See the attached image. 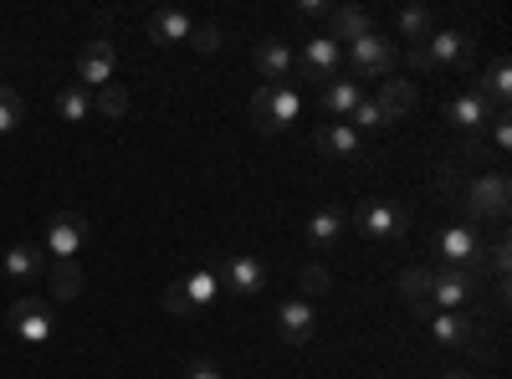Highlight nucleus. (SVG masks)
I'll return each instance as SVG.
<instances>
[{
    "mask_svg": "<svg viewBox=\"0 0 512 379\" xmlns=\"http://www.w3.org/2000/svg\"><path fill=\"white\" fill-rule=\"evenodd\" d=\"M113 67H118V52H113V41L108 36H98V41H88V47L77 52V88H108L113 82Z\"/></svg>",
    "mask_w": 512,
    "mask_h": 379,
    "instance_id": "ddd939ff",
    "label": "nucleus"
},
{
    "mask_svg": "<svg viewBox=\"0 0 512 379\" xmlns=\"http://www.w3.org/2000/svg\"><path fill=\"white\" fill-rule=\"evenodd\" d=\"M328 267L323 262H303V272H297V287H303V298H323V292H328Z\"/></svg>",
    "mask_w": 512,
    "mask_h": 379,
    "instance_id": "473e14b6",
    "label": "nucleus"
},
{
    "mask_svg": "<svg viewBox=\"0 0 512 379\" xmlns=\"http://www.w3.org/2000/svg\"><path fill=\"white\" fill-rule=\"evenodd\" d=\"M190 41H195V52H216V47H221V26H210V21H195Z\"/></svg>",
    "mask_w": 512,
    "mask_h": 379,
    "instance_id": "c9c22d12",
    "label": "nucleus"
},
{
    "mask_svg": "<svg viewBox=\"0 0 512 379\" xmlns=\"http://www.w3.org/2000/svg\"><path fill=\"white\" fill-rule=\"evenodd\" d=\"M21 118H26V103H21V93H16V88H6V82H0V134L21 129Z\"/></svg>",
    "mask_w": 512,
    "mask_h": 379,
    "instance_id": "2f4dec72",
    "label": "nucleus"
},
{
    "mask_svg": "<svg viewBox=\"0 0 512 379\" xmlns=\"http://www.w3.org/2000/svg\"><path fill=\"white\" fill-rule=\"evenodd\" d=\"M477 298H482L477 272H461V267L431 272V308H441V313H466Z\"/></svg>",
    "mask_w": 512,
    "mask_h": 379,
    "instance_id": "0eeeda50",
    "label": "nucleus"
},
{
    "mask_svg": "<svg viewBox=\"0 0 512 379\" xmlns=\"http://www.w3.org/2000/svg\"><path fill=\"white\" fill-rule=\"evenodd\" d=\"M461 159H472V164L482 159V164H492L497 154H492V144H482V134H477V139H466V149H461Z\"/></svg>",
    "mask_w": 512,
    "mask_h": 379,
    "instance_id": "4c0bfd02",
    "label": "nucleus"
},
{
    "mask_svg": "<svg viewBox=\"0 0 512 379\" xmlns=\"http://www.w3.org/2000/svg\"><path fill=\"white\" fill-rule=\"evenodd\" d=\"M297 113H303V93H297L292 82H267V88L251 93V123H256V134L292 129Z\"/></svg>",
    "mask_w": 512,
    "mask_h": 379,
    "instance_id": "f03ea898",
    "label": "nucleus"
},
{
    "mask_svg": "<svg viewBox=\"0 0 512 379\" xmlns=\"http://www.w3.org/2000/svg\"><path fill=\"white\" fill-rule=\"evenodd\" d=\"M477 57V36L466 31H431L420 47H405V67L410 72H436V67H466Z\"/></svg>",
    "mask_w": 512,
    "mask_h": 379,
    "instance_id": "f257e3e1",
    "label": "nucleus"
},
{
    "mask_svg": "<svg viewBox=\"0 0 512 379\" xmlns=\"http://www.w3.org/2000/svg\"><path fill=\"white\" fill-rule=\"evenodd\" d=\"M216 282L226 292H241V298H256V292L272 282V267L262 257H251V251H231V257L216 267Z\"/></svg>",
    "mask_w": 512,
    "mask_h": 379,
    "instance_id": "9d476101",
    "label": "nucleus"
},
{
    "mask_svg": "<svg viewBox=\"0 0 512 379\" xmlns=\"http://www.w3.org/2000/svg\"><path fill=\"white\" fill-rule=\"evenodd\" d=\"M190 31H195V16H185L175 6H164V11L149 16V36L159 41V47H180V41H190Z\"/></svg>",
    "mask_w": 512,
    "mask_h": 379,
    "instance_id": "5701e85b",
    "label": "nucleus"
},
{
    "mask_svg": "<svg viewBox=\"0 0 512 379\" xmlns=\"http://www.w3.org/2000/svg\"><path fill=\"white\" fill-rule=\"evenodd\" d=\"M344 123H349V129H354L359 139H364V134H374V129H390V123H384V113H379V103H374V98H364V103H359V108H354V113H349Z\"/></svg>",
    "mask_w": 512,
    "mask_h": 379,
    "instance_id": "7c9ffc66",
    "label": "nucleus"
},
{
    "mask_svg": "<svg viewBox=\"0 0 512 379\" xmlns=\"http://www.w3.org/2000/svg\"><path fill=\"white\" fill-rule=\"evenodd\" d=\"M216 298H221V282H216V272H210V267H195L190 277H180V282H169V287H164V308H169V313H180V318L205 313Z\"/></svg>",
    "mask_w": 512,
    "mask_h": 379,
    "instance_id": "39448f33",
    "label": "nucleus"
},
{
    "mask_svg": "<svg viewBox=\"0 0 512 379\" xmlns=\"http://www.w3.org/2000/svg\"><path fill=\"white\" fill-rule=\"evenodd\" d=\"M251 67L256 72H262L267 82H287L292 77V67H297V52L287 47V41H256V47H251Z\"/></svg>",
    "mask_w": 512,
    "mask_h": 379,
    "instance_id": "a211bd4d",
    "label": "nucleus"
},
{
    "mask_svg": "<svg viewBox=\"0 0 512 379\" xmlns=\"http://www.w3.org/2000/svg\"><path fill=\"white\" fill-rule=\"evenodd\" d=\"M431 246H436L441 267H461V272H477L482 267V251H487V241H482L477 226H441L431 236Z\"/></svg>",
    "mask_w": 512,
    "mask_h": 379,
    "instance_id": "423d86ee",
    "label": "nucleus"
},
{
    "mask_svg": "<svg viewBox=\"0 0 512 379\" xmlns=\"http://www.w3.org/2000/svg\"><path fill=\"white\" fill-rule=\"evenodd\" d=\"M431 31H436V16L425 11V6H405V11L395 16V36L405 41V47H420Z\"/></svg>",
    "mask_w": 512,
    "mask_h": 379,
    "instance_id": "a878e982",
    "label": "nucleus"
},
{
    "mask_svg": "<svg viewBox=\"0 0 512 379\" xmlns=\"http://www.w3.org/2000/svg\"><path fill=\"white\" fill-rule=\"evenodd\" d=\"M47 277H52V298H57V303H72L77 292H82V267H77V262H52Z\"/></svg>",
    "mask_w": 512,
    "mask_h": 379,
    "instance_id": "cd10ccee",
    "label": "nucleus"
},
{
    "mask_svg": "<svg viewBox=\"0 0 512 379\" xmlns=\"http://www.w3.org/2000/svg\"><path fill=\"white\" fill-rule=\"evenodd\" d=\"M328 26H333L328 36L338 41V47H344V41H349V47H354V41H359V36H369V31H374V16H369L364 6H333V16H328Z\"/></svg>",
    "mask_w": 512,
    "mask_h": 379,
    "instance_id": "b1692460",
    "label": "nucleus"
},
{
    "mask_svg": "<svg viewBox=\"0 0 512 379\" xmlns=\"http://www.w3.org/2000/svg\"><path fill=\"white\" fill-rule=\"evenodd\" d=\"M297 11H303V16H313V21L333 16V6H328V0H303V6H297Z\"/></svg>",
    "mask_w": 512,
    "mask_h": 379,
    "instance_id": "ea45409f",
    "label": "nucleus"
},
{
    "mask_svg": "<svg viewBox=\"0 0 512 379\" xmlns=\"http://www.w3.org/2000/svg\"><path fill=\"white\" fill-rule=\"evenodd\" d=\"M57 113H62L67 123H82V118L93 113V93H88V88H77V82H72V88H62V93H57Z\"/></svg>",
    "mask_w": 512,
    "mask_h": 379,
    "instance_id": "c85d7f7f",
    "label": "nucleus"
},
{
    "mask_svg": "<svg viewBox=\"0 0 512 379\" xmlns=\"http://www.w3.org/2000/svg\"><path fill=\"white\" fill-rule=\"evenodd\" d=\"M185 379H221V369H216V364H210V359H195Z\"/></svg>",
    "mask_w": 512,
    "mask_h": 379,
    "instance_id": "58836bf2",
    "label": "nucleus"
},
{
    "mask_svg": "<svg viewBox=\"0 0 512 379\" xmlns=\"http://www.w3.org/2000/svg\"><path fill=\"white\" fill-rule=\"evenodd\" d=\"M441 379H477V374H466V369H451V374H441Z\"/></svg>",
    "mask_w": 512,
    "mask_h": 379,
    "instance_id": "a19ab883",
    "label": "nucleus"
},
{
    "mask_svg": "<svg viewBox=\"0 0 512 379\" xmlns=\"http://www.w3.org/2000/svg\"><path fill=\"white\" fill-rule=\"evenodd\" d=\"M446 123H456V129H461L466 139H477V134L487 129V123H492V108H487L472 88H466V93H456V98L446 103Z\"/></svg>",
    "mask_w": 512,
    "mask_h": 379,
    "instance_id": "6ab92c4d",
    "label": "nucleus"
},
{
    "mask_svg": "<svg viewBox=\"0 0 512 379\" xmlns=\"http://www.w3.org/2000/svg\"><path fill=\"white\" fill-rule=\"evenodd\" d=\"M472 93H477L492 113H507V103H512V67H507V57H492V67L472 82Z\"/></svg>",
    "mask_w": 512,
    "mask_h": 379,
    "instance_id": "f3484780",
    "label": "nucleus"
},
{
    "mask_svg": "<svg viewBox=\"0 0 512 379\" xmlns=\"http://www.w3.org/2000/svg\"><path fill=\"white\" fill-rule=\"evenodd\" d=\"M359 103H364V88H359V82H354L349 72L328 77L323 88H318V108H323V118H328V123H344Z\"/></svg>",
    "mask_w": 512,
    "mask_h": 379,
    "instance_id": "dca6fc26",
    "label": "nucleus"
},
{
    "mask_svg": "<svg viewBox=\"0 0 512 379\" xmlns=\"http://www.w3.org/2000/svg\"><path fill=\"white\" fill-rule=\"evenodd\" d=\"M436 190H441V195H451V200L461 195V180H456V164H441V170H436Z\"/></svg>",
    "mask_w": 512,
    "mask_h": 379,
    "instance_id": "e433bc0d",
    "label": "nucleus"
},
{
    "mask_svg": "<svg viewBox=\"0 0 512 379\" xmlns=\"http://www.w3.org/2000/svg\"><path fill=\"white\" fill-rule=\"evenodd\" d=\"M6 277L11 282H36L41 272H47V251L41 246H31V241H16V246H6Z\"/></svg>",
    "mask_w": 512,
    "mask_h": 379,
    "instance_id": "4be33fe9",
    "label": "nucleus"
},
{
    "mask_svg": "<svg viewBox=\"0 0 512 379\" xmlns=\"http://www.w3.org/2000/svg\"><path fill=\"white\" fill-rule=\"evenodd\" d=\"M338 67H344V47H338L333 36H308L303 52H297L292 77H297V82H318V88H323L328 77H338Z\"/></svg>",
    "mask_w": 512,
    "mask_h": 379,
    "instance_id": "6e6552de",
    "label": "nucleus"
},
{
    "mask_svg": "<svg viewBox=\"0 0 512 379\" xmlns=\"http://www.w3.org/2000/svg\"><path fill=\"white\" fill-rule=\"evenodd\" d=\"M11 333L21 344H47L57 333V318H52V303L41 298H16L11 303Z\"/></svg>",
    "mask_w": 512,
    "mask_h": 379,
    "instance_id": "f8f14e48",
    "label": "nucleus"
},
{
    "mask_svg": "<svg viewBox=\"0 0 512 379\" xmlns=\"http://www.w3.org/2000/svg\"><path fill=\"white\" fill-rule=\"evenodd\" d=\"M395 57H400V41L369 31V36H359L349 47V62H354L349 77L354 82H384V77H395Z\"/></svg>",
    "mask_w": 512,
    "mask_h": 379,
    "instance_id": "7ed1b4c3",
    "label": "nucleus"
},
{
    "mask_svg": "<svg viewBox=\"0 0 512 379\" xmlns=\"http://www.w3.org/2000/svg\"><path fill=\"white\" fill-rule=\"evenodd\" d=\"M344 231H349V210H338V205H323L318 216H308V241L313 246H338Z\"/></svg>",
    "mask_w": 512,
    "mask_h": 379,
    "instance_id": "393cba45",
    "label": "nucleus"
},
{
    "mask_svg": "<svg viewBox=\"0 0 512 379\" xmlns=\"http://www.w3.org/2000/svg\"><path fill=\"white\" fill-rule=\"evenodd\" d=\"M82 241H88V216L82 210H52L47 216V251L57 262H77V251H82Z\"/></svg>",
    "mask_w": 512,
    "mask_h": 379,
    "instance_id": "9b49d317",
    "label": "nucleus"
},
{
    "mask_svg": "<svg viewBox=\"0 0 512 379\" xmlns=\"http://www.w3.org/2000/svg\"><path fill=\"white\" fill-rule=\"evenodd\" d=\"M415 98H420V93H415V82H410V77H384V82H379V98H374V103H379L384 123H400V118H405V113L415 108Z\"/></svg>",
    "mask_w": 512,
    "mask_h": 379,
    "instance_id": "412c9836",
    "label": "nucleus"
},
{
    "mask_svg": "<svg viewBox=\"0 0 512 379\" xmlns=\"http://www.w3.org/2000/svg\"><path fill=\"white\" fill-rule=\"evenodd\" d=\"M395 287H400V298H405L410 308L431 303V267H405V272L395 277Z\"/></svg>",
    "mask_w": 512,
    "mask_h": 379,
    "instance_id": "bb28decb",
    "label": "nucleus"
},
{
    "mask_svg": "<svg viewBox=\"0 0 512 379\" xmlns=\"http://www.w3.org/2000/svg\"><path fill=\"white\" fill-rule=\"evenodd\" d=\"M93 113H103V118H123V113H128V93L118 88V82H108V88H98V98H93Z\"/></svg>",
    "mask_w": 512,
    "mask_h": 379,
    "instance_id": "72a5a7b5",
    "label": "nucleus"
},
{
    "mask_svg": "<svg viewBox=\"0 0 512 379\" xmlns=\"http://www.w3.org/2000/svg\"><path fill=\"white\" fill-rule=\"evenodd\" d=\"M431 339L446 344V349H477L482 344V323L477 313H431Z\"/></svg>",
    "mask_w": 512,
    "mask_h": 379,
    "instance_id": "4468645a",
    "label": "nucleus"
},
{
    "mask_svg": "<svg viewBox=\"0 0 512 379\" xmlns=\"http://www.w3.org/2000/svg\"><path fill=\"white\" fill-rule=\"evenodd\" d=\"M487 129H492V154L502 159V154H507V144H512V113H492Z\"/></svg>",
    "mask_w": 512,
    "mask_h": 379,
    "instance_id": "f704fd0d",
    "label": "nucleus"
},
{
    "mask_svg": "<svg viewBox=\"0 0 512 379\" xmlns=\"http://www.w3.org/2000/svg\"><path fill=\"white\" fill-rule=\"evenodd\" d=\"M272 323H277V333H282L287 344H313V339H318V313H313L308 298H287V303H277Z\"/></svg>",
    "mask_w": 512,
    "mask_h": 379,
    "instance_id": "2eb2a0df",
    "label": "nucleus"
},
{
    "mask_svg": "<svg viewBox=\"0 0 512 379\" xmlns=\"http://www.w3.org/2000/svg\"><path fill=\"white\" fill-rule=\"evenodd\" d=\"M313 149L323 159H359L364 139L349 129V123H318V134H313Z\"/></svg>",
    "mask_w": 512,
    "mask_h": 379,
    "instance_id": "aec40b11",
    "label": "nucleus"
},
{
    "mask_svg": "<svg viewBox=\"0 0 512 379\" xmlns=\"http://www.w3.org/2000/svg\"><path fill=\"white\" fill-rule=\"evenodd\" d=\"M349 226H359L364 241L384 246V241H395V236L410 231V216L400 205H390V200H369V205H359V216H349Z\"/></svg>",
    "mask_w": 512,
    "mask_h": 379,
    "instance_id": "1a4fd4ad",
    "label": "nucleus"
},
{
    "mask_svg": "<svg viewBox=\"0 0 512 379\" xmlns=\"http://www.w3.org/2000/svg\"><path fill=\"white\" fill-rule=\"evenodd\" d=\"M482 262L492 267V277H497V287H507V272H512V241H507V236H497V241H487V251H482Z\"/></svg>",
    "mask_w": 512,
    "mask_h": 379,
    "instance_id": "c756f323",
    "label": "nucleus"
},
{
    "mask_svg": "<svg viewBox=\"0 0 512 379\" xmlns=\"http://www.w3.org/2000/svg\"><path fill=\"white\" fill-rule=\"evenodd\" d=\"M461 205L472 210L477 221H507V205H512V180L507 170H487L472 185L461 190Z\"/></svg>",
    "mask_w": 512,
    "mask_h": 379,
    "instance_id": "20e7f679",
    "label": "nucleus"
}]
</instances>
